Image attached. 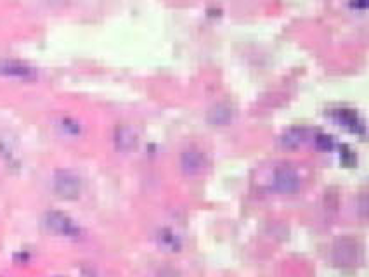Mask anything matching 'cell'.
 Instances as JSON below:
<instances>
[{
  "instance_id": "6da1fadb",
  "label": "cell",
  "mask_w": 369,
  "mask_h": 277,
  "mask_svg": "<svg viewBox=\"0 0 369 277\" xmlns=\"http://www.w3.org/2000/svg\"><path fill=\"white\" fill-rule=\"evenodd\" d=\"M52 186H54L56 195L65 199L78 198L80 191H82V180H80V177L76 173L68 172V170L56 172Z\"/></svg>"
},
{
  "instance_id": "7a4b0ae2",
  "label": "cell",
  "mask_w": 369,
  "mask_h": 277,
  "mask_svg": "<svg viewBox=\"0 0 369 277\" xmlns=\"http://www.w3.org/2000/svg\"><path fill=\"white\" fill-rule=\"evenodd\" d=\"M45 225L59 236H66V238H78L80 229L69 217L59 212H49L44 219Z\"/></svg>"
},
{
  "instance_id": "3957f363",
  "label": "cell",
  "mask_w": 369,
  "mask_h": 277,
  "mask_svg": "<svg viewBox=\"0 0 369 277\" xmlns=\"http://www.w3.org/2000/svg\"><path fill=\"white\" fill-rule=\"evenodd\" d=\"M335 262L342 267H354L361 262L362 252L359 248L357 243L350 241V239H344L335 246Z\"/></svg>"
},
{
  "instance_id": "277c9868",
  "label": "cell",
  "mask_w": 369,
  "mask_h": 277,
  "mask_svg": "<svg viewBox=\"0 0 369 277\" xmlns=\"http://www.w3.org/2000/svg\"><path fill=\"white\" fill-rule=\"evenodd\" d=\"M0 75L9 76V78L19 80H33L36 76V69L21 61H11V59H2L0 61Z\"/></svg>"
},
{
  "instance_id": "5b68a950",
  "label": "cell",
  "mask_w": 369,
  "mask_h": 277,
  "mask_svg": "<svg viewBox=\"0 0 369 277\" xmlns=\"http://www.w3.org/2000/svg\"><path fill=\"white\" fill-rule=\"evenodd\" d=\"M274 188L279 192H295L300 188V177L295 170L291 168H281L276 172L274 175Z\"/></svg>"
},
{
  "instance_id": "8992f818",
  "label": "cell",
  "mask_w": 369,
  "mask_h": 277,
  "mask_svg": "<svg viewBox=\"0 0 369 277\" xmlns=\"http://www.w3.org/2000/svg\"><path fill=\"white\" fill-rule=\"evenodd\" d=\"M207 166V159L205 155L199 151H186L182 155V168L189 175H196V173H201Z\"/></svg>"
},
{
  "instance_id": "52a82bcc",
  "label": "cell",
  "mask_w": 369,
  "mask_h": 277,
  "mask_svg": "<svg viewBox=\"0 0 369 277\" xmlns=\"http://www.w3.org/2000/svg\"><path fill=\"white\" fill-rule=\"evenodd\" d=\"M159 241H161L163 246H167V248H170L172 252H174L175 248H179V243L177 238H175L172 232H168V230H163L161 236H159Z\"/></svg>"
},
{
  "instance_id": "ba28073f",
  "label": "cell",
  "mask_w": 369,
  "mask_h": 277,
  "mask_svg": "<svg viewBox=\"0 0 369 277\" xmlns=\"http://www.w3.org/2000/svg\"><path fill=\"white\" fill-rule=\"evenodd\" d=\"M158 277H179V274L172 269H165L158 274Z\"/></svg>"
}]
</instances>
